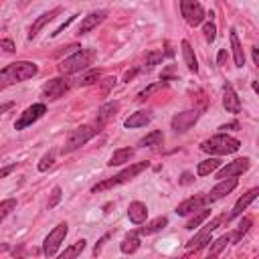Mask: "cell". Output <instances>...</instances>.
Masks as SVG:
<instances>
[{
	"mask_svg": "<svg viewBox=\"0 0 259 259\" xmlns=\"http://www.w3.org/2000/svg\"><path fill=\"white\" fill-rule=\"evenodd\" d=\"M36 73H38V67L32 61H16V63H10L4 69H0V91H4L10 85L22 83V81L34 77Z\"/></svg>",
	"mask_w": 259,
	"mask_h": 259,
	"instance_id": "6da1fadb",
	"label": "cell"
},
{
	"mask_svg": "<svg viewBox=\"0 0 259 259\" xmlns=\"http://www.w3.org/2000/svg\"><path fill=\"white\" fill-rule=\"evenodd\" d=\"M239 148H241V142H239L237 138L225 134V132H221V134H217V136H212V138H208V140H204V142L200 144V150L206 152V154H210V156L233 154V152H237Z\"/></svg>",
	"mask_w": 259,
	"mask_h": 259,
	"instance_id": "7a4b0ae2",
	"label": "cell"
},
{
	"mask_svg": "<svg viewBox=\"0 0 259 259\" xmlns=\"http://www.w3.org/2000/svg\"><path fill=\"white\" fill-rule=\"evenodd\" d=\"M95 59V51L93 49H79L75 51L71 57L63 59L59 63V73L61 75H75V73H81L85 71Z\"/></svg>",
	"mask_w": 259,
	"mask_h": 259,
	"instance_id": "3957f363",
	"label": "cell"
},
{
	"mask_svg": "<svg viewBox=\"0 0 259 259\" xmlns=\"http://www.w3.org/2000/svg\"><path fill=\"white\" fill-rule=\"evenodd\" d=\"M99 132H101V125H97L95 121H93V123H83V125L75 127V130L69 134L65 146L61 148V152H63V154H71V152L79 150V148L85 146L91 138H95Z\"/></svg>",
	"mask_w": 259,
	"mask_h": 259,
	"instance_id": "277c9868",
	"label": "cell"
},
{
	"mask_svg": "<svg viewBox=\"0 0 259 259\" xmlns=\"http://www.w3.org/2000/svg\"><path fill=\"white\" fill-rule=\"evenodd\" d=\"M146 168H148V162L130 164V166L123 168L119 174H115V176H111V178H107V180H101V182H97L95 186H91V192H103V190H109V188H113V186H119V184L132 180V178H136L138 174H142Z\"/></svg>",
	"mask_w": 259,
	"mask_h": 259,
	"instance_id": "5b68a950",
	"label": "cell"
},
{
	"mask_svg": "<svg viewBox=\"0 0 259 259\" xmlns=\"http://www.w3.org/2000/svg\"><path fill=\"white\" fill-rule=\"evenodd\" d=\"M67 233H69V225L67 223H59L47 237H45V243H42V253L47 255V257H55L57 255V251H59V247H61V243L65 241V237H67Z\"/></svg>",
	"mask_w": 259,
	"mask_h": 259,
	"instance_id": "8992f818",
	"label": "cell"
},
{
	"mask_svg": "<svg viewBox=\"0 0 259 259\" xmlns=\"http://www.w3.org/2000/svg\"><path fill=\"white\" fill-rule=\"evenodd\" d=\"M180 12L190 26H198L204 20V8L198 0H180Z\"/></svg>",
	"mask_w": 259,
	"mask_h": 259,
	"instance_id": "52a82bcc",
	"label": "cell"
},
{
	"mask_svg": "<svg viewBox=\"0 0 259 259\" xmlns=\"http://www.w3.org/2000/svg\"><path fill=\"white\" fill-rule=\"evenodd\" d=\"M67 91H69V81H67V79H63V77L49 79V81L40 87L42 97H45V99H49V101H57V99H61Z\"/></svg>",
	"mask_w": 259,
	"mask_h": 259,
	"instance_id": "ba28073f",
	"label": "cell"
},
{
	"mask_svg": "<svg viewBox=\"0 0 259 259\" xmlns=\"http://www.w3.org/2000/svg\"><path fill=\"white\" fill-rule=\"evenodd\" d=\"M45 113H47V105H45V103H32V105L26 107V109L20 113V117L14 121V130H24V127L32 125V123H34L36 119H40Z\"/></svg>",
	"mask_w": 259,
	"mask_h": 259,
	"instance_id": "9c48e42d",
	"label": "cell"
},
{
	"mask_svg": "<svg viewBox=\"0 0 259 259\" xmlns=\"http://www.w3.org/2000/svg\"><path fill=\"white\" fill-rule=\"evenodd\" d=\"M198 117H200V111H198V109L180 111V113H176V115L170 119V125H172L174 132L182 134V132H188V130L198 121Z\"/></svg>",
	"mask_w": 259,
	"mask_h": 259,
	"instance_id": "30bf717a",
	"label": "cell"
},
{
	"mask_svg": "<svg viewBox=\"0 0 259 259\" xmlns=\"http://www.w3.org/2000/svg\"><path fill=\"white\" fill-rule=\"evenodd\" d=\"M249 166H251V160L249 158H237V160H233V162H229L227 166H219L214 172V176L221 180V178H233V176H239V174H243V172H247L249 170Z\"/></svg>",
	"mask_w": 259,
	"mask_h": 259,
	"instance_id": "8fae6325",
	"label": "cell"
},
{
	"mask_svg": "<svg viewBox=\"0 0 259 259\" xmlns=\"http://www.w3.org/2000/svg\"><path fill=\"white\" fill-rule=\"evenodd\" d=\"M206 202H208L206 194H194V196H190V198L182 200V202L176 206V214H180V217H188V214H192L194 210L202 208Z\"/></svg>",
	"mask_w": 259,
	"mask_h": 259,
	"instance_id": "7c38bea8",
	"label": "cell"
},
{
	"mask_svg": "<svg viewBox=\"0 0 259 259\" xmlns=\"http://www.w3.org/2000/svg\"><path fill=\"white\" fill-rule=\"evenodd\" d=\"M235 186H237V178H235V176H233V178H221V180H219V184H217L214 188H210V192L206 194L208 202L221 200V198H223V196H227L231 190H235Z\"/></svg>",
	"mask_w": 259,
	"mask_h": 259,
	"instance_id": "4fadbf2b",
	"label": "cell"
},
{
	"mask_svg": "<svg viewBox=\"0 0 259 259\" xmlns=\"http://www.w3.org/2000/svg\"><path fill=\"white\" fill-rule=\"evenodd\" d=\"M105 18H107V10H95V12H89V14L81 20V24H79V28H77V34H87V32L93 30L97 24H101Z\"/></svg>",
	"mask_w": 259,
	"mask_h": 259,
	"instance_id": "5bb4252c",
	"label": "cell"
},
{
	"mask_svg": "<svg viewBox=\"0 0 259 259\" xmlns=\"http://www.w3.org/2000/svg\"><path fill=\"white\" fill-rule=\"evenodd\" d=\"M223 107H225L229 113H239V111H241L239 95L235 93V89H233L229 83L223 87Z\"/></svg>",
	"mask_w": 259,
	"mask_h": 259,
	"instance_id": "9a60e30c",
	"label": "cell"
},
{
	"mask_svg": "<svg viewBox=\"0 0 259 259\" xmlns=\"http://www.w3.org/2000/svg\"><path fill=\"white\" fill-rule=\"evenodd\" d=\"M127 219L134 225H144L146 219H148V206L144 202H140V200L130 202V206H127Z\"/></svg>",
	"mask_w": 259,
	"mask_h": 259,
	"instance_id": "2e32d148",
	"label": "cell"
},
{
	"mask_svg": "<svg viewBox=\"0 0 259 259\" xmlns=\"http://www.w3.org/2000/svg\"><path fill=\"white\" fill-rule=\"evenodd\" d=\"M57 14H61V8L57 6V8H53V10H49V12H42L34 22H32V26H30V30H28V38H34L42 28H45V24L47 22H51Z\"/></svg>",
	"mask_w": 259,
	"mask_h": 259,
	"instance_id": "e0dca14e",
	"label": "cell"
},
{
	"mask_svg": "<svg viewBox=\"0 0 259 259\" xmlns=\"http://www.w3.org/2000/svg\"><path fill=\"white\" fill-rule=\"evenodd\" d=\"M257 194H259V188H251L247 194H243V196H241V198L235 202L233 210L229 212V219H233V217H239V214H241V212H243V210H245V208H247V206H249V204H251V202L257 198Z\"/></svg>",
	"mask_w": 259,
	"mask_h": 259,
	"instance_id": "ac0fdd59",
	"label": "cell"
},
{
	"mask_svg": "<svg viewBox=\"0 0 259 259\" xmlns=\"http://www.w3.org/2000/svg\"><path fill=\"white\" fill-rule=\"evenodd\" d=\"M210 233H212V231L204 225V227H202V229H200V231H198V233H196V235L186 243V249H188V251H192V249L196 251V249L206 247V245L210 243Z\"/></svg>",
	"mask_w": 259,
	"mask_h": 259,
	"instance_id": "d6986e66",
	"label": "cell"
},
{
	"mask_svg": "<svg viewBox=\"0 0 259 259\" xmlns=\"http://www.w3.org/2000/svg\"><path fill=\"white\" fill-rule=\"evenodd\" d=\"M119 109V103L117 101H109V103H105V105H101L99 107V111H97V117H95V123L97 125H105L113 115H115V111Z\"/></svg>",
	"mask_w": 259,
	"mask_h": 259,
	"instance_id": "ffe728a7",
	"label": "cell"
},
{
	"mask_svg": "<svg viewBox=\"0 0 259 259\" xmlns=\"http://www.w3.org/2000/svg\"><path fill=\"white\" fill-rule=\"evenodd\" d=\"M229 38H231V49H233V57H235V67L241 69L245 65V53H243V47L239 42V36H237V32L233 28L229 32Z\"/></svg>",
	"mask_w": 259,
	"mask_h": 259,
	"instance_id": "44dd1931",
	"label": "cell"
},
{
	"mask_svg": "<svg viewBox=\"0 0 259 259\" xmlns=\"http://www.w3.org/2000/svg\"><path fill=\"white\" fill-rule=\"evenodd\" d=\"M180 47H182V57H184V63H186L188 71L190 73H198V61H196V55H194L190 42L188 40H182Z\"/></svg>",
	"mask_w": 259,
	"mask_h": 259,
	"instance_id": "7402d4cb",
	"label": "cell"
},
{
	"mask_svg": "<svg viewBox=\"0 0 259 259\" xmlns=\"http://www.w3.org/2000/svg\"><path fill=\"white\" fill-rule=\"evenodd\" d=\"M132 156H134V148H117V150L109 156L107 166H121V164L130 162Z\"/></svg>",
	"mask_w": 259,
	"mask_h": 259,
	"instance_id": "603a6c76",
	"label": "cell"
},
{
	"mask_svg": "<svg viewBox=\"0 0 259 259\" xmlns=\"http://www.w3.org/2000/svg\"><path fill=\"white\" fill-rule=\"evenodd\" d=\"M148 123H150L148 111H136V113H132V115L123 121V125L130 127V130H134V127H144V125H148Z\"/></svg>",
	"mask_w": 259,
	"mask_h": 259,
	"instance_id": "cb8c5ba5",
	"label": "cell"
},
{
	"mask_svg": "<svg viewBox=\"0 0 259 259\" xmlns=\"http://www.w3.org/2000/svg\"><path fill=\"white\" fill-rule=\"evenodd\" d=\"M219 166H221V160H219L217 156H210V158L198 162V166H196V174H198V176H208V174H212Z\"/></svg>",
	"mask_w": 259,
	"mask_h": 259,
	"instance_id": "d4e9b609",
	"label": "cell"
},
{
	"mask_svg": "<svg viewBox=\"0 0 259 259\" xmlns=\"http://www.w3.org/2000/svg\"><path fill=\"white\" fill-rule=\"evenodd\" d=\"M166 225H168V219H166V217H156L154 221L146 223V227H140V229H138V235H152V233H158V231H162Z\"/></svg>",
	"mask_w": 259,
	"mask_h": 259,
	"instance_id": "484cf974",
	"label": "cell"
},
{
	"mask_svg": "<svg viewBox=\"0 0 259 259\" xmlns=\"http://www.w3.org/2000/svg\"><path fill=\"white\" fill-rule=\"evenodd\" d=\"M119 249H121V253H125V255L136 253V251L140 249V235H138V233L125 235L123 241H121V245H119Z\"/></svg>",
	"mask_w": 259,
	"mask_h": 259,
	"instance_id": "4316f807",
	"label": "cell"
},
{
	"mask_svg": "<svg viewBox=\"0 0 259 259\" xmlns=\"http://www.w3.org/2000/svg\"><path fill=\"white\" fill-rule=\"evenodd\" d=\"M210 217V210L208 208H198V210H194L192 214H190V219L186 221V227L184 229H188V231H192V229H196V227H200L206 219Z\"/></svg>",
	"mask_w": 259,
	"mask_h": 259,
	"instance_id": "83f0119b",
	"label": "cell"
},
{
	"mask_svg": "<svg viewBox=\"0 0 259 259\" xmlns=\"http://www.w3.org/2000/svg\"><path fill=\"white\" fill-rule=\"evenodd\" d=\"M162 142H164V134H162L160 130H154V132L146 134V136L138 142V146H142V148H154V146H160Z\"/></svg>",
	"mask_w": 259,
	"mask_h": 259,
	"instance_id": "f1b7e54d",
	"label": "cell"
},
{
	"mask_svg": "<svg viewBox=\"0 0 259 259\" xmlns=\"http://www.w3.org/2000/svg\"><path fill=\"white\" fill-rule=\"evenodd\" d=\"M85 239H79V241H75L71 247H67L63 253H61V257L63 259H73V257H77V255H81L83 253V249H85Z\"/></svg>",
	"mask_w": 259,
	"mask_h": 259,
	"instance_id": "f546056e",
	"label": "cell"
},
{
	"mask_svg": "<svg viewBox=\"0 0 259 259\" xmlns=\"http://www.w3.org/2000/svg\"><path fill=\"white\" fill-rule=\"evenodd\" d=\"M249 227H251V219H249V217H243L241 223H239V227H237L235 233L231 235V243H239V241L243 239V235L249 231Z\"/></svg>",
	"mask_w": 259,
	"mask_h": 259,
	"instance_id": "4dcf8cb0",
	"label": "cell"
},
{
	"mask_svg": "<svg viewBox=\"0 0 259 259\" xmlns=\"http://www.w3.org/2000/svg\"><path fill=\"white\" fill-rule=\"evenodd\" d=\"M229 243H231V235H223V237H219L217 241H210L208 255H219V253H221Z\"/></svg>",
	"mask_w": 259,
	"mask_h": 259,
	"instance_id": "1f68e13d",
	"label": "cell"
},
{
	"mask_svg": "<svg viewBox=\"0 0 259 259\" xmlns=\"http://www.w3.org/2000/svg\"><path fill=\"white\" fill-rule=\"evenodd\" d=\"M164 61V53L162 51H150L148 55H146V69L150 71V69H154L158 63H162Z\"/></svg>",
	"mask_w": 259,
	"mask_h": 259,
	"instance_id": "d6a6232c",
	"label": "cell"
},
{
	"mask_svg": "<svg viewBox=\"0 0 259 259\" xmlns=\"http://www.w3.org/2000/svg\"><path fill=\"white\" fill-rule=\"evenodd\" d=\"M97 81H99V71L91 69V71L83 73V75L77 79V85H93V83H97Z\"/></svg>",
	"mask_w": 259,
	"mask_h": 259,
	"instance_id": "836d02e7",
	"label": "cell"
},
{
	"mask_svg": "<svg viewBox=\"0 0 259 259\" xmlns=\"http://www.w3.org/2000/svg\"><path fill=\"white\" fill-rule=\"evenodd\" d=\"M14 208H16V198H6V200H2V202H0V223H2Z\"/></svg>",
	"mask_w": 259,
	"mask_h": 259,
	"instance_id": "e575fe53",
	"label": "cell"
},
{
	"mask_svg": "<svg viewBox=\"0 0 259 259\" xmlns=\"http://www.w3.org/2000/svg\"><path fill=\"white\" fill-rule=\"evenodd\" d=\"M164 85H166V83H164V79H162V81H158V83H152V85H148V87H146L144 91H140V95H138V99L142 101V99H146V97H150L152 93H156V91H160V89H162Z\"/></svg>",
	"mask_w": 259,
	"mask_h": 259,
	"instance_id": "d590c367",
	"label": "cell"
},
{
	"mask_svg": "<svg viewBox=\"0 0 259 259\" xmlns=\"http://www.w3.org/2000/svg\"><path fill=\"white\" fill-rule=\"evenodd\" d=\"M202 34H204V40H206V42H212V40L217 38V26H214V22H204Z\"/></svg>",
	"mask_w": 259,
	"mask_h": 259,
	"instance_id": "8d00e7d4",
	"label": "cell"
},
{
	"mask_svg": "<svg viewBox=\"0 0 259 259\" xmlns=\"http://www.w3.org/2000/svg\"><path fill=\"white\" fill-rule=\"evenodd\" d=\"M53 164H55V152H49V154H45V156L40 158V162H38V170H40V172H47Z\"/></svg>",
	"mask_w": 259,
	"mask_h": 259,
	"instance_id": "74e56055",
	"label": "cell"
},
{
	"mask_svg": "<svg viewBox=\"0 0 259 259\" xmlns=\"http://www.w3.org/2000/svg\"><path fill=\"white\" fill-rule=\"evenodd\" d=\"M61 196H63V190H61V186H55V188L51 190V198H49L47 206H49V208H55V206H57V202L61 200Z\"/></svg>",
	"mask_w": 259,
	"mask_h": 259,
	"instance_id": "f35d334b",
	"label": "cell"
},
{
	"mask_svg": "<svg viewBox=\"0 0 259 259\" xmlns=\"http://www.w3.org/2000/svg\"><path fill=\"white\" fill-rule=\"evenodd\" d=\"M227 61H229V53H227V49H221L219 55H217V65H219V67H225Z\"/></svg>",
	"mask_w": 259,
	"mask_h": 259,
	"instance_id": "ab89813d",
	"label": "cell"
},
{
	"mask_svg": "<svg viewBox=\"0 0 259 259\" xmlns=\"http://www.w3.org/2000/svg\"><path fill=\"white\" fill-rule=\"evenodd\" d=\"M0 49L4 53H14V42L10 38H0Z\"/></svg>",
	"mask_w": 259,
	"mask_h": 259,
	"instance_id": "60d3db41",
	"label": "cell"
},
{
	"mask_svg": "<svg viewBox=\"0 0 259 259\" xmlns=\"http://www.w3.org/2000/svg\"><path fill=\"white\" fill-rule=\"evenodd\" d=\"M192 180H194V176H192V174H190V172H182V176H180V180H178V182H180V184H184V186H186V184H190V182H192Z\"/></svg>",
	"mask_w": 259,
	"mask_h": 259,
	"instance_id": "b9f144b4",
	"label": "cell"
},
{
	"mask_svg": "<svg viewBox=\"0 0 259 259\" xmlns=\"http://www.w3.org/2000/svg\"><path fill=\"white\" fill-rule=\"evenodd\" d=\"M73 20H75V16H69V18H67V20H65V22H63V24H61V26H59V28H57L55 32H53V36H57V34H59V32L63 30V28H67V26H69V24H71Z\"/></svg>",
	"mask_w": 259,
	"mask_h": 259,
	"instance_id": "7bdbcfd3",
	"label": "cell"
},
{
	"mask_svg": "<svg viewBox=\"0 0 259 259\" xmlns=\"http://www.w3.org/2000/svg\"><path fill=\"white\" fill-rule=\"evenodd\" d=\"M16 168V164H10V166H6V168H0V178H4V176H8L12 170Z\"/></svg>",
	"mask_w": 259,
	"mask_h": 259,
	"instance_id": "ee69618b",
	"label": "cell"
},
{
	"mask_svg": "<svg viewBox=\"0 0 259 259\" xmlns=\"http://www.w3.org/2000/svg\"><path fill=\"white\" fill-rule=\"evenodd\" d=\"M237 127H239V121H231V123H225V125H221L219 130L227 132V130H237Z\"/></svg>",
	"mask_w": 259,
	"mask_h": 259,
	"instance_id": "f6af8a7d",
	"label": "cell"
},
{
	"mask_svg": "<svg viewBox=\"0 0 259 259\" xmlns=\"http://www.w3.org/2000/svg\"><path fill=\"white\" fill-rule=\"evenodd\" d=\"M253 63H255V65H259V51H257V47L253 49Z\"/></svg>",
	"mask_w": 259,
	"mask_h": 259,
	"instance_id": "bcb514c9",
	"label": "cell"
},
{
	"mask_svg": "<svg viewBox=\"0 0 259 259\" xmlns=\"http://www.w3.org/2000/svg\"><path fill=\"white\" fill-rule=\"evenodd\" d=\"M12 105H14L12 101H10V103H4V105H0V113H2V111H6V109H10Z\"/></svg>",
	"mask_w": 259,
	"mask_h": 259,
	"instance_id": "7dc6e473",
	"label": "cell"
}]
</instances>
